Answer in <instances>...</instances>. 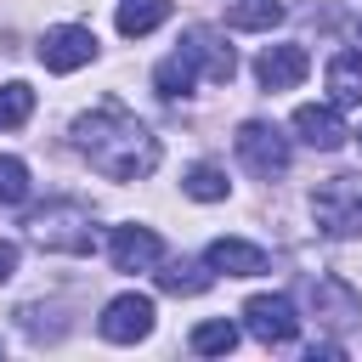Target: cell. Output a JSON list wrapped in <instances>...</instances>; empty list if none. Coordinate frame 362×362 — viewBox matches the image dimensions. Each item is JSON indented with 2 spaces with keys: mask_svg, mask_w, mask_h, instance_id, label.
<instances>
[{
  "mask_svg": "<svg viewBox=\"0 0 362 362\" xmlns=\"http://www.w3.org/2000/svg\"><path fill=\"white\" fill-rule=\"evenodd\" d=\"M11 272H17V243L0 238V283H11Z\"/></svg>",
  "mask_w": 362,
  "mask_h": 362,
  "instance_id": "603a6c76",
  "label": "cell"
},
{
  "mask_svg": "<svg viewBox=\"0 0 362 362\" xmlns=\"http://www.w3.org/2000/svg\"><path fill=\"white\" fill-rule=\"evenodd\" d=\"M28 238L40 249H51V255H90L96 249V221H90L85 204L57 198V204H45V209L28 215Z\"/></svg>",
  "mask_w": 362,
  "mask_h": 362,
  "instance_id": "7a4b0ae2",
  "label": "cell"
},
{
  "mask_svg": "<svg viewBox=\"0 0 362 362\" xmlns=\"http://www.w3.org/2000/svg\"><path fill=\"white\" fill-rule=\"evenodd\" d=\"M181 51L198 62V79L226 85V79L238 74V57H232V45H226L215 28H187V34H181Z\"/></svg>",
  "mask_w": 362,
  "mask_h": 362,
  "instance_id": "9c48e42d",
  "label": "cell"
},
{
  "mask_svg": "<svg viewBox=\"0 0 362 362\" xmlns=\"http://www.w3.org/2000/svg\"><path fill=\"white\" fill-rule=\"evenodd\" d=\"M215 283L209 260H158V288L164 294H204Z\"/></svg>",
  "mask_w": 362,
  "mask_h": 362,
  "instance_id": "4fadbf2b",
  "label": "cell"
},
{
  "mask_svg": "<svg viewBox=\"0 0 362 362\" xmlns=\"http://www.w3.org/2000/svg\"><path fill=\"white\" fill-rule=\"evenodd\" d=\"M294 136L305 147H317V153H334V147H345L351 130H345L334 102H305V107H294Z\"/></svg>",
  "mask_w": 362,
  "mask_h": 362,
  "instance_id": "30bf717a",
  "label": "cell"
},
{
  "mask_svg": "<svg viewBox=\"0 0 362 362\" xmlns=\"http://www.w3.org/2000/svg\"><path fill=\"white\" fill-rule=\"evenodd\" d=\"M170 17V0H119V34L124 40H141V34H153L158 23Z\"/></svg>",
  "mask_w": 362,
  "mask_h": 362,
  "instance_id": "e0dca14e",
  "label": "cell"
},
{
  "mask_svg": "<svg viewBox=\"0 0 362 362\" xmlns=\"http://www.w3.org/2000/svg\"><path fill=\"white\" fill-rule=\"evenodd\" d=\"M311 221L322 238H362V175H328L311 192Z\"/></svg>",
  "mask_w": 362,
  "mask_h": 362,
  "instance_id": "3957f363",
  "label": "cell"
},
{
  "mask_svg": "<svg viewBox=\"0 0 362 362\" xmlns=\"http://www.w3.org/2000/svg\"><path fill=\"white\" fill-rule=\"evenodd\" d=\"M232 345H238V322H226V317L192 328V351H198V356H226Z\"/></svg>",
  "mask_w": 362,
  "mask_h": 362,
  "instance_id": "ffe728a7",
  "label": "cell"
},
{
  "mask_svg": "<svg viewBox=\"0 0 362 362\" xmlns=\"http://www.w3.org/2000/svg\"><path fill=\"white\" fill-rule=\"evenodd\" d=\"M96 334H102L107 345H136V339H147V334H153V300H147V294H113V300L102 305V317H96Z\"/></svg>",
  "mask_w": 362,
  "mask_h": 362,
  "instance_id": "5b68a950",
  "label": "cell"
},
{
  "mask_svg": "<svg viewBox=\"0 0 362 362\" xmlns=\"http://www.w3.org/2000/svg\"><path fill=\"white\" fill-rule=\"evenodd\" d=\"M328 96L334 107H362V51H339L328 62Z\"/></svg>",
  "mask_w": 362,
  "mask_h": 362,
  "instance_id": "5bb4252c",
  "label": "cell"
},
{
  "mask_svg": "<svg viewBox=\"0 0 362 362\" xmlns=\"http://www.w3.org/2000/svg\"><path fill=\"white\" fill-rule=\"evenodd\" d=\"M90 57H96V34H90L85 23H57V28L40 34V62H45L51 74H74V68H85Z\"/></svg>",
  "mask_w": 362,
  "mask_h": 362,
  "instance_id": "52a82bcc",
  "label": "cell"
},
{
  "mask_svg": "<svg viewBox=\"0 0 362 362\" xmlns=\"http://www.w3.org/2000/svg\"><path fill=\"white\" fill-rule=\"evenodd\" d=\"M238 158L255 170V175H283L288 170V136L266 119H243L238 124Z\"/></svg>",
  "mask_w": 362,
  "mask_h": 362,
  "instance_id": "277c9868",
  "label": "cell"
},
{
  "mask_svg": "<svg viewBox=\"0 0 362 362\" xmlns=\"http://www.w3.org/2000/svg\"><path fill=\"white\" fill-rule=\"evenodd\" d=\"M305 74H311V51H305L300 40L266 45V51H260V62H255V79H260L266 90H294Z\"/></svg>",
  "mask_w": 362,
  "mask_h": 362,
  "instance_id": "ba28073f",
  "label": "cell"
},
{
  "mask_svg": "<svg viewBox=\"0 0 362 362\" xmlns=\"http://www.w3.org/2000/svg\"><path fill=\"white\" fill-rule=\"evenodd\" d=\"M28 113H34V90H28L23 79L0 85V130H17V124H23Z\"/></svg>",
  "mask_w": 362,
  "mask_h": 362,
  "instance_id": "44dd1931",
  "label": "cell"
},
{
  "mask_svg": "<svg viewBox=\"0 0 362 362\" xmlns=\"http://www.w3.org/2000/svg\"><path fill=\"white\" fill-rule=\"evenodd\" d=\"M107 255H113V266H119V272H153V266L164 260V243H158V232H153V226H113Z\"/></svg>",
  "mask_w": 362,
  "mask_h": 362,
  "instance_id": "8fae6325",
  "label": "cell"
},
{
  "mask_svg": "<svg viewBox=\"0 0 362 362\" xmlns=\"http://www.w3.org/2000/svg\"><path fill=\"white\" fill-rule=\"evenodd\" d=\"M28 198V164L0 153V204H23Z\"/></svg>",
  "mask_w": 362,
  "mask_h": 362,
  "instance_id": "7402d4cb",
  "label": "cell"
},
{
  "mask_svg": "<svg viewBox=\"0 0 362 362\" xmlns=\"http://www.w3.org/2000/svg\"><path fill=\"white\" fill-rule=\"evenodd\" d=\"M74 147L107 181H141V175L158 170V136L124 102H102L90 113H79L74 119Z\"/></svg>",
  "mask_w": 362,
  "mask_h": 362,
  "instance_id": "6da1fadb",
  "label": "cell"
},
{
  "mask_svg": "<svg viewBox=\"0 0 362 362\" xmlns=\"http://www.w3.org/2000/svg\"><path fill=\"white\" fill-rule=\"evenodd\" d=\"M243 322H249V334L260 345H288L300 334V311H294L288 294H255V300H243Z\"/></svg>",
  "mask_w": 362,
  "mask_h": 362,
  "instance_id": "8992f818",
  "label": "cell"
},
{
  "mask_svg": "<svg viewBox=\"0 0 362 362\" xmlns=\"http://www.w3.org/2000/svg\"><path fill=\"white\" fill-rule=\"evenodd\" d=\"M181 192L198 198V204H221V198H226V170H221V164H192V170L181 175Z\"/></svg>",
  "mask_w": 362,
  "mask_h": 362,
  "instance_id": "d6986e66",
  "label": "cell"
},
{
  "mask_svg": "<svg viewBox=\"0 0 362 362\" xmlns=\"http://www.w3.org/2000/svg\"><path fill=\"white\" fill-rule=\"evenodd\" d=\"M204 260L215 272H226V277H260L266 272V249L260 243H243V238H215L204 249Z\"/></svg>",
  "mask_w": 362,
  "mask_h": 362,
  "instance_id": "7c38bea8",
  "label": "cell"
},
{
  "mask_svg": "<svg viewBox=\"0 0 362 362\" xmlns=\"http://www.w3.org/2000/svg\"><path fill=\"white\" fill-rule=\"evenodd\" d=\"M311 300H317V317L328 311V322H356V317H362V300H356L345 283H334V277H317V283H311Z\"/></svg>",
  "mask_w": 362,
  "mask_h": 362,
  "instance_id": "2e32d148",
  "label": "cell"
},
{
  "mask_svg": "<svg viewBox=\"0 0 362 362\" xmlns=\"http://www.w3.org/2000/svg\"><path fill=\"white\" fill-rule=\"evenodd\" d=\"M153 85H158V96H192V85H198V62L187 57V51H170L158 68H153Z\"/></svg>",
  "mask_w": 362,
  "mask_h": 362,
  "instance_id": "9a60e30c",
  "label": "cell"
},
{
  "mask_svg": "<svg viewBox=\"0 0 362 362\" xmlns=\"http://www.w3.org/2000/svg\"><path fill=\"white\" fill-rule=\"evenodd\" d=\"M226 23L249 28V34H266V28L283 23V0H226Z\"/></svg>",
  "mask_w": 362,
  "mask_h": 362,
  "instance_id": "ac0fdd59",
  "label": "cell"
}]
</instances>
